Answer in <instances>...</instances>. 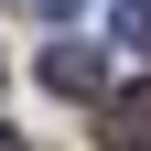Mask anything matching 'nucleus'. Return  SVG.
<instances>
[{
	"label": "nucleus",
	"mask_w": 151,
	"mask_h": 151,
	"mask_svg": "<svg viewBox=\"0 0 151 151\" xmlns=\"http://www.w3.org/2000/svg\"><path fill=\"white\" fill-rule=\"evenodd\" d=\"M43 86H54V97H97L108 76H97V54H86V43H54V54H43Z\"/></svg>",
	"instance_id": "1"
},
{
	"label": "nucleus",
	"mask_w": 151,
	"mask_h": 151,
	"mask_svg": "<svg viewBox=\"0 0 151 151\" xmlns=\"http://www.w3.org/2000/svg\"><path fill=\"white\" fill-rule=\"evenodd\" d=\"M0 151H22V140H11V129H0Z\"/></svg>",
	"instance_id": "5"
},
{
	"label": "nucleus",
	"mask_w": 151,
	"mask_h": 151,
	"mask_svg": "<svg viewBox=\"0 0 151 151\" xmlns=\"http://www.w3.org/2000/svg\"><path fill=\"white\" fill-rule=\"evenodd\" d=\"M119 43H140V54H151V0H119Z\"/></svg>",
	"instance_id": "3"
},
{
	"label": "nucleus",
	"mask_w": 151,
	"mask_h": 151,
	"mask_svg": "<svg viewBox=\"0 0 151 151\" xmlns=\"http://www.w3.org/2000/svg\"><path fill=\"white\" fill-rule=\"evenodd\" d=\"M32 11H43V22H65V11H76V0H32Z\"/></svg>",
	"instance_id": "4"
},
{
	"label": "nucleus",
	"mask_w": 151,
	"mask_h": 151,
	"mask_svg": "<svg viewBox=\"0 0 151 151\" xmlns=\"http://www.w3.org/2000/svg\"><path fill=\"white\" fill-rule=\"evenodd\" d=\"M108 140L119 151H151V86H119V97H108Z\"/></svg>",
	"instance_id": "2"
}]
</instances>
